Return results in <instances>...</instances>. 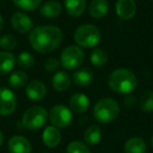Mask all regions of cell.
<instances>
[{
	"label": "cell",
	"instance_id": "6da1fadb",
	"mask_svg": "<svg viewBox=\"0 0 153 153\" xmlns=\"http://www.w3.org/2000/svg\"><path fill=\"white\" fill-rule=\"evenodd\" d=\"M63 34L55 25H42L32 30L28 41L33 48L41 53H48L58 48L62 42Z\"/></svg>",
	"mask_w": 153,
	"mask_h": 153
},
{
	"label": "cell",
	"instance_id": "7a4b0ae2",
	"mask_svg": "<svg viewBox=\"0 0 153 153\" xmlns=\"http://www.w3.org/2000/svg\"><path fill=\"white\" fill-rule=\"evenodd\" d=\"M108 86L111 90L117 94H132L137 86V79L131 70L127 68H119L109 74Z\"/></svg>",
	"mask_w": 153,
	"mask_h": 153
},
{
	"label": "cell",
	"instance_id": "3957f363",
	"mask_svg": "<svg viewBox=\"0 0 153 153\" xmlns=\"http://www.w3.org/2000/svg\"><path fill=\"white\" fill-rule=\"evenodd\" d=\"M120 114V106L114 99L104 98L96 103L94 108V119L99 123L107 124L113 122Z\"/></svg>",
	"mask_w": 153,
	"mask_h": 153
},
{
	"label": "cell",
	"instance_id": "277c9868",
	"mask_svg": "<svg viewBox=\"0 0 153 153\" xmlns=\"http://www.w3.org/2000/svg\"><path fill=\"white\" fill-rule=\"evenodd\" d=\"M74 39L79 46L90 48L97 46L101 42L102 34L100 30L92 24H82L76 30Z\"/></svg>",
	"mask_w": 153,
	"mask_h": 153
},
{
	"label": "cell",
	"instance_id": "5b68a950",
	"mask_svg": "<svg viewBox=\"0 0 153 153\" xmlns=\"http://www.w3.org/2000/svg\"><path fill=\"white\" fill-rule=\"evenodd\" d=\"M47 111L42 106H33L22 115V125L28 130L40 129L47 120Z\"/></svg>",
	"mask_w": 153,
	"mask_h": 153
},
{
	"label": "cell",
	"instance_id": "8992f818",
	"mask_svg": "<svg viewBox=\"0 0 153 153\" xmlns=\"http://www.w3.org/2000/svg\"><path fill=\"white\" fill-rule=\"evenodd\" d=\"M84 62V53L79 46L70 45L64 48L60 58V63L65 69H76Z\"/></svg>",
	"mask_w": 153,
	"mask_h": 153
},
{
	"label": "cell",
	"instance_id": "52a82bcc",
	"mask_svg": "<svg viewBox=\"0 0 153 153\" xmlns=\"http://www.w3.org/2000/svg\"><path fill=\"white\" fill-rule=\"evenodd\" d=\"M49 121L51 125L57 128H66L70 125L72 120L71 111L65 105H55L49 111Z\"/></svg>",
	"mask_w": 153,
	"mask_h": 153
},
{
	"label": "cell",
	"instance_id": "ba28073f",
	"mask_svg": "<svg viewBox=\"0 0 153 153\" xmlns=\"http://www.w3.org/2000/svg\"><path fill=\"white\" fill-rule=\"evenodd\" d=\"M17 99L7 88H0V115H10L16 110Z\"/></svg>",
	"mask_w": 153,
	"mask_h": 153
},
{
	"label": "cell",
	"instance_id": "9c48e42d",
	"mask_svg": "<svg viewBox=\"0 0 153 153\" xmlns=\"http://www.w3.org/2000/svg\"><path fill=\"white\" fill-rule=\"evenodd\" d=\"M11 23L14 30L20 34L28 33L33 30V26H34L32 19L26 14L21 13V12H17L12 16Z\"/></svg>",
	"mask_w": 153,
	"mask_h": 153
},
{
	"label": "cell",
	"instance_id": "30bf717a",
	"mask_svg": "<svg viewBox=\"0 0 153 153\" xmlns=\"http://www.w3.org/2000/svg\"><path fill=\"white\" fill-rule=\"evenodd\" d=\"M9 150L11 153H30L32 152V144L26 137L21 135H14L10 138Z\"/></svg>",
	"mask_w": 153,
	"mask_h": 153
},
{
	"label": "cell",
	"instance_id": "8fae6325",
	"mask_svg": "<svg viewBox=\"0 0 153 153\" xmlns=\"http://www.w3.org/2000/svg\"><path fill=\"white\" fill-rule=\"evenodd\" d=\"M46 86L38 80H33L26 85L25 94L32 101H41L46 96Z\"/></svg>",
	"mask_w": 153,
	"mask_h": 153
},
{
	"label": "cell",
	"instance_id": "7c38bea8",
	"mask_svg": "<svg viewBox=\"0 0 153 153\" xmlns=\"http://www.w3.org/2000/svg\"><path fill=\"white\" fill-rule=\"evenodd\" d=\"M117 16L124 20H129L135 15L136 4L134 0H117L115 3Z\"/></svg>",
	"mask_w": 153,
	"mask_h": 153
},
{
	"label": "cell",
	"instance_id": "4fadbf2b",
	"mask_svg": "<svg viewBox=\"0 0 153 153\" xmlns=\"http://www.w3.org/2000/svg\"><path fill=\"white\" fill-rule=\"evenodd\" d=\"M92 80H94V72L87 67L79 68L72 74L74 83L80 87H85V86L89 85L92 82Z\"/></svg>",
	"mask_w": 153,
	"mask_h": 153
},
{
	"label": "cell",
	"instance_id": "5bb4252c",
	"mask_svg": "<svg viewBox=\"0 0 153 153\" xmlns=\"http://www.w3.org/2000/svg\"><path fill=\"white\" fill-rule=\"evenodd\" d=\"M42 140L45 146L48 148H55L61 142V133H60L59 129L55 126H49L46 127L43 131L42 134Z\"/></svg>",
	"mask_w": 153,
	"mask_h": 153
},
{
	"label": "cell",
	"instance_id": "9a60e30c",
	"mask_svg": "<svg viewBox=\"0 0 153 153\" xmlns=\"http://www.w3.org/2000/svg\"><path fill=\"white\" fill-rule=\"evenodd\" d=\"M70 108L76 113H83L89 107V99L84 94H74L69 101Z\"/></svg>",
	"mask_w": 153,
	"mask_h": 153
},
{
	"label": "cell",
	"instance_id": "2e32d148",
	"mask_svg": "<svg viewBox=\"0 0 153 153\" xmlns=\"http://www.w3.org/2000/svg\"><path fill=\"white\" fill-rule=\"evenodd\" d=\"M108 1L107 0H92L88 7L89 15L94 19H101L108 13Z\"/></svg>",
	"mask_w": 153,
	"mask_h": 153
},
{
	"label": "cell",
	"instance_id": "e0dca14e",
	"mask_svg": "<svg viewBox=\"0 0 153 153\" xmlns=\"http://www.w3.org/2000/svg\"><path fill=\"white\" fill-rule=\"evenodd\" d=\"M62 13V5L59 1L49 0L40 7V14L46 18H56Z\"/></svg>",
	"mask_w": 153,
	"mask_h": 153
},
{
	"label": "cell",
	"instance_id": "ac0fdd59",
	"mask_svg": "<svg viewBox=\"0 0 153 153\" xmlns=\"http://www.w3.org/2000/svg\"><path fill=\"white\" fill-rule=\"evenodd\" d=\"M64 7L68 15L71 17H78L85 11L86 0H65Z\"/></svg>",
	"mask_w": 153,
	"mask_h": 153
},
{
	"label": "cell",
	"instance_id": "d6986e66",
	"mask_svg": "<svg viewBox=\"0 0 153 153\" xmlns=\"http://www.w3.org/2000/svg\"><path fill=\"white\" fill-rule=\"evenodd\" d=\"M51 85L57 91H66L70 86V78L65 71H58L51 79Z\"/></svg>",
	"mask_w": 153,
	"mask_h": 153
},
{
	"label": "cell",
	"instance_id": "ffe728a7",
	"mask_svg": "<svg viewBox=\"0 0 153 153\" xmlns=\"http://www.w3.org/2000/svg\"><path fill=\"white\" fill-rule=\"evenodd\" d=\"M147 150L146 143L140 137H131L125 143V153H145Z\"/></svg>",
	"mask_w": 153,
	"mask_h": 153
},
{
	"label": "cell",
	"instance_id": "44dd1931",
	"mask_svg": "<svg viewBox=\"0 0 153 153\" xmlns=\"http://www.w3.org/2000/svg\"><path fill=\"white\" fill-rule=\"evenodd\" d=\"M16 59L10 51L0 53V76H5L14 68Z\"/></svg>",
	"mask_w": 153,
	"mask_h": 153
},
{
	"label": "cell",
	"instance_id": "7402d4cb",
	"mask_svg": "<svg viewBox=\"0 0 153 153\" xmlns=\"http://www.w3.org/2000/svg\"><path fill=\"white\" fill-rule=\"evenodd\" d=\"M101 138H102V130L98 125L89 126L84 132V140L90 146L99 144Z\"/></svg>",
	"mask_w": 153,
	"mask_h": 153
},
{
	"label": "cell",
	"instance_id": "603a6c76",
	"mask_svg": "<svg viewBox=\"0 0 153 153\" xmlns=\"http://www.w3.org/2000/svg\"><path fill=\"white\" fill-rule=\"evenodd\" d=\"M27 82V74L23 70H16L9 76V85L13 89H20L24 87Z\"/></svg>",
	"mask_w": 153,
	"mask_h": 153
},
{
	"label": "cell",
	"instance_id": "cb8c5ba5",
	"mask_svg": "<svg viewBox=\"0 0 153 153\" xmlns=\"http://www.w3.org/2000/svg\"><path fill=\"white\" fill-rule=\"evenodd\" d=\"M108 61V55L102 48H96L90 53V63L96 67H103Z\"/></svg>",
	"mask_w": 153,
	"mask_h": 153
},
{
	"label": "cell",
	"instance_id": "d4e9b609",
	"mask_svg": "<svg viewBox=\"0 0 153 153\" xmlns=\"http://www.w3.org/2000/svg\"><path fill=\"white\" fill-rule=\"evenodd\" d=\"M12 1L18 9L26 12H33L40 7L42 0H12Z\"/></svg>",
	"mask_w": 153,
	"mask_h": 153
},
{
	"label": "cell",
	"instance_id": "484cf974",
	"mask_svg": "<svg viewBox=\"0 0 153 153\" xmlns=\"http://www.w3.org/2000/svg\"><path fill=\"white\" fill-rule=\"evenodd\" d=\"M140 108L144 112H152L153 111V91H146L142 94L140 99Z\"/></svg>",
	"mask_w": 153,
	"mask_h": 153
},
{
	"label": "cell",
	"instance_id": "4316f807",
	"mask_svg": "<svg viewBox=\"0 0 153 153\" xmlns=\"http://www.w3.org/2000/svg\"><path fill=\"white\" fill-rule=\"evenodd\" d=\"M17 63L22 69H30L35 65V57L30 53L23 51L18 56Z\"/></svg>",
	"mask_w": 153,
	"mask_h": 153
},
{
	"label": "cell",
	"instance_id": "83f0119b",
	"mask_svg": "<svg viewBox=\"0 0 153 153\" xmlns=\"http://www.w3.org/2000/svg\"><path fill=\"white\" fill-rule=\"evenodd\" d=\"M18 44V40L14 35L7 34L0 38V46L4 51H13Z\"/></svg>",
	"mask_w": 153,
	"mask_h": 153
},
{
	"label": "cell",
	"instance_id": "f1b7e54d",
	"mask_svg": "<svg viewBox=\"0 0 153 153\" xmlns=\"http://www.w3.org/2000/svg\"><path fill=\"white\" fill-rule=\"evenodd\" d=\"M66 153H90V150L85 143L74 140L67 146Z\"/></svg>",
	"mask_w": 153,
	"mask_h": 153
},
{
	"label": "cell",
	"instance_id": "f546056e",
	"mask_svg": "<svg viewBox=\"0 0 153 153\" xmlns=\"http://www.w3.org/2000/svg\"><path fill=\"white\" fill-rule=\"evenodd\" d=\"M60 62L56 58H48L46 61L44 62V68L47 71H55L59 68Z\"/></svg>",
	"mask_w": 153,
	"mask_h": 153
},
{
	"label": "cell",
	"instance_id": "4dcf8cb0",
	"mask_svg": "<svg viewBox=\"0 0 153 153\" xmlns=\"http://www.w3.org/2000/svg\"><path fill=\"white\" fill-rule=\"evenodd\" d=\"M135 103H136V99L133 94H126L125 99H124V104H125V106L127 107V108H132V107H134Z\"/></svg>",
	"mask_w": 153,
	"mask_h": 153
},
{
	"label": "cell",
	"instance_id": "1f68e13d",
	"mask_svg": "<svg viewBox=\"0 0 153 153\" xmlns=\"http://www.w3.org/2000/svg\"><path fill=\"white\" fill-rule=\"evenodd\" d=\"M2 27H3V17L0 14V30H2Z\"/></svg>",
	"mask_w": 153,
	"mask_h": 153
},
{
	"label": "cell",
	"instance_id": "d6a6232c",
	"mask_svg": "<svg viewBox=\"0 0 153 153\" xmlns=\"http://www.w3.org/2000/svg\"><path fill=\"white\" fill-rule=\"evenodd\" d=\"M2 142H3V133L1 132V130H0V146L2 145Z\"/></svg>",
	"mask_w": 153,
	"mask_h": 153
},
{
	"label": "cell",
	"instance_id": "836d02e7",
	"mask_svg": "<svg viewBox=\"0 0 153 153\" xmlns=\"http://www.w3.org/2000/svg\"><path fill=\"white\" fill-rule=\"evenodd\" d=\"M151 147L153 148V136H152V138H151Z\"/></svg>",
	"mask_w": 153,
	"mask_h": 153
},
{
	"label": "cell",
	"instance_id": "e575fe53",
	"mask_svg": "<svg viewBox=\"0 0 153 153\" xmlns=\"http://www.w3.org/2000/svg\"><path fill=\"white\" fill-rule=\"evenodd\" d=\"M152 1H153V0H152Z\"/></svg>",
	"mask_w": 153,
	"mask_h": 153
}]
</instances>
